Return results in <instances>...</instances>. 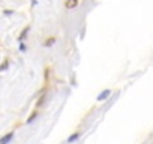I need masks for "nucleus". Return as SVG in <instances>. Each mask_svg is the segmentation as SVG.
I'll return each instance as SVG.
<instances>
[{"label": "nucleus", "instance_id": "1", "mask_svg": "<svg viewBox=\"0 0 153 144\" xmlns=\"http://www.w3.org/2000/svg\"><path fill=\"white\" fill-rule=\"evenodd\" d=\"M110 93H111V92H110V90H104V92H102V93H101V95H99V98H98V99H99V101H104V99H107V98L110 96Z\"/></svg>", "mask_w": 153, "mask_h": 144}, {"label": "nucleus", "instance_id": "2", "mask_svg": "<svg viewBox=\"0 0 153 144\" xmlns=\"http://www.w3.org/2000/svg\"><path fill=\"white\" fill-rule=\"evenodd\" d=\"M12 137H14V134H12V132H11V134H8V135H5L3 138H2V141H0V144H8V141H9V140H12Z\"/></svg>", "mask_w": 153, "mask_h": 144}, {"label": "nucleus", "instance_id": "3", "mask_svg": "<svg viewBox=\"0 0 153 144\" xmlns=\"http://www.w3.org/2000/svg\"><path fill=\"white\" fill-rule=\"evenodd\" d=\"M78 5V0H68V2H66V8H75V6Z\"/></svg>", "mask_w": 153, "mask_h": 144}, {"label": "nucleus", "instance_id": "4", "mask_svg": "<svg viewBox=\"0 0 153 144\" xmlns=\"http://www.w3.org/2000/svg\"><path fill=\"white\" fill-rule=\"evenodd\" d=\"M78 138V134H75V135H72V137H69V138H68V141L69 143H72V141H75Z\"/></svg>", "mask_w": 153, "mask_h": 144}, {"label": "nucleus", "instance_id": "5", "mask_svg": "<svg viewBox=\"0 0 153 144\" xmlns=\"http://www.w3.org/2000/svg\"><path fill=\"white\" fill-rule=\"evenodd\" d=\"M152 144H153V143H152Z\"/></svg>", "mask_w": 153, "mask_h": 144}]
</instances>
